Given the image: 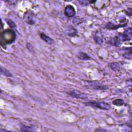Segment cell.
Instances as JSON below:
<instances>
[{
	"label": "cell",
	"mask_w": 132,
	"mask_h": 132,
	"mask_svg": "<svg viewBox=\"0 0 132 132\" xmlns=\"http://www.w3.org/2000/svg\"><path fill=\"white\" fill-rule=\"evenodd\" d=\"M16 39V34L13 29L7 28L1 32L0 35V44L4 48L7 44L13 43Z\"/></svg>",
	"instance_id": "6da1fadb"
},
{
	"label": "cell",
	"mask_w": 132,
	"mask_h": 132,
	"mask_svg": "<svg viewBox=\"0 0 132 132\" xmlns=\"http://www.w3.org/2000/svg\"><path fill=\"white\" fill-rule=\"evenodd\" d=\"M86 106L92 107L93 108H97L103 110H109L110 108V105L105 102L90 101L85 103Z\"/></svg>",
	"instance_id": "7a4b0ae2"
},
{
	"label": "cell",
	"mask_w": 132,
	"mask_h": 132,
	"mask_svg": "<svg viewBox=\"0 0 132 132\" xmlns=\"http://www.w3.org/2000/svg\"><path fill=\"white\" fill-rule=\"evenodd\" d=\"M24 21L30 25H34L36 21V16L34 12L30 10L26 11L23 15Z\"/></svg>",
	"instance_id": "3957f363"
},
{
	"label": "cell",
	"mask_w": 132,
	"mask_h": 132,
	"mask_svg": "<svg viewBox=\"0 0 132 132\" xmlns=\"http://www.w3.org/2000/svg\"><path fill=\"white\" fill-rule=\"evenodd\" d=\"M122 42L129 41L131 39L132 36V28L129 27L125 29L124 32L122 34H119Z\"/></svg>",
	"instance_id": "277c9868"
},
{
	"label": "cell",
	"mask_w": 132,
	"mask_h": 132,
	"mask_svg": "<svg viewBox=\"0 0 132 132\" xmlns=\"http://www.w3.org/2000/svg\"><path fill=\"white\" fill-rule=\"evenodd\" d=\"M68 93L72 97L77 98L85 100L87 98V95L86 94L82 93L80 91L77 90H73L69 91V92H68Z\"/></svg>",
	"instance_id": "5b68a950"
},
{
	"label": "cell",
	"mask_w": 132,
	"mask_h": 132,
	"mask_svg": "<svg viewBox=\"0 0 132 132\" xmlns=\"http://www.w3.org/2000/svg\"><path fill=\"white\" fill-rule=\"evenodd\" d=\"M64 13L66 16L72 18L76 14V11L74 7L71 5H67L64 9Z\"/></svg>",
	"instance_id": "8992f818"
},
{
	"label": "cell",
	"mask_w": 132,
	"mask_h": 132,
	"mask_svg": "<svg viewBox=\"0 0 132 132\" xmlns=\"http://www.w3.org/2000/svg\"><path fill=\"white\" fill-rule=\"evenodd\" d=\"M94 41L98 44H102L104 42V38L102 32L100 30H96L93 36Z\"/></svg>",
	"instance_id": "52a82bcc"
},
{
	"label": "cell",
	"mask_w": 132,
	"mask_h": 132,
	"mask_svg": "<svg viewBox=\"0 0 132 132\" xmlns=\"http://www.w3.org/2000/svg\"><path fill=\"white\" fill-rule=\"evenodd\" d=\"M127 23H124L122 24H114L112 22H108L107 23L106 25V28L108 29H117L119 27H124L127 25Z\"/></svg>",
	"instance_id": "ba28073f"
},
{
	"label": "cell",
	"mask_w": 132,
	"mask_h": 132,
	"mask_svg": "<svg viewBox=\"0 0 132 132\" xmlns=\"http://www.w3.org/2000/svg\"><path fill=\"white\" fill-rule=\"evenodd\" d=\"M40 36L42 40H43L44 42L48 44L51 45L54 42V40L51 37L45 34L44 32H41L40 34Z\"/></svg>",
	"instance_id": "9c48e42d"
},
{
	"label": "cell",
	"mask_w": 132,
	"mask_h": 132,
	"mask_svg": "<svg viewBox=\"0 0 132 132\" xmlns=\"http://www.w3.org/2000/svg\"><path fill=\"white\" fill-rule=\"evenodd\" d=\"M67 34L70 37H75L77 35L76 29L71 26H68L66 31Z\"/></svg>",
	"instance_id": "30bf717a"
},
{
	"label": "cell",
	"mask_w": 132,
	"mask_h": 132,
	"mask_svg": "<svg viewBox=\"0 0 132 132\" xmlns=\"http://www.w3.org/2000/svg\"><path fill=\"white\" fill-rule=\"evenodd\" d=\"M78 57L80 59L84 60H87L91 59V57L88 55L87 53L83 52H79L78 55Z\"/></svg>",
	"instance_id": "8fae6325"
},
{
	"label": "cell",
	"mask_w": 132,
	"mask_h": 132,
	"mask_svg": "<svg viewBox=\"0 0 132 132\" xmlns=\"http://www.w3.org/2000/svg\"><path fill=\"white\" fill-rule=\"evenodd\" d=\"M1 74H2L4 76H6L7 77H12V73L9 71H8L6 68H3L2 67H1Z\"/></svg>",
	"instance_id": "7c38bea8"
},
{
	"label": "cell",
	"mask_w": 132,
	"mask_h": 132,
	"mask_svg": "<svg viewBox=\"0 0 132 132\" xmlns=\"http://www.w3.org/2000/svg\"><path fill=\"white\" fill-rule=\"evenodd\" d=\"M112 104L114 105L118 106H121L124 105V101L121 98H117L112 101Z\"/></svg>",
	"instance_id": "4fadbf2b"
},
{
	"label": "cell",
	"mask_w": 132,
	"mask_h": 132,
	"mask_svg": "<svg viewBox=\"0 0 132 132\" xmlns=\"http://www.w3.org/2000/svg\"><path fill=\"white\" fill-rule=\"evenodd\" d=\"M110 68L113 71H118L120 70V65L118 62H113L111 63Z\"/></svg>",
	"instance_id": "5bb4252c"
},
{
	"label": "cell",
	"mask_w": 132,
	"mask_h": 132,
	"mask_svg": "<svg viewBox=\"0 0 132 132\" xmlns=\"http://www.w3.org/2000/svg\"><path fill=\"white\" fill-rule=\"evenodd\" d=\"M7 24L9 25V26L11 28V29H14L16 27V24H15V23L11 19H8L7 20Z\"/></svg>",
	"instance_id": "9a60e30c"
},
{
	"label": "cell",
	"mask_w": 132,
	"mask_h": 132,
	"mask_svg": "<svg viewBox=\"0 0 132 132\" xmlns=\"http://www.w3.org/2000/svg\"><path fill=\"white\" fill-rule=\"evenodd\" d=\"M20 130L21 131H32V130H34L31 127L26 126V125H22L21 127Z\"/></svg>",
	"instance_id": "2e32d148"
},
{
	"label": "cell",
	"mask_w": 132,
	"mask_h": 132,
	"mask_svg": "<svg viewBox=\"0 0 132 132\" xmlns=\"http://www.w3.org/2000/svg\"><path fill=\"white\" fill-rule=\"evenodd\" d=\"M78 2L79 3L80 5L82 6H87L90 4V1H79Z\"/></svg>",
	"instance_id": "e0dca14e"
},
{
	"label": "cell",
	"mask_w": 132,
	"mask_h": 132,
	"mask_svg": "<svg viewBox=\"0 0 132 132\" xmlns=\"http://www.w3.org/2000/svg\"><path fill=\"white\" fill-rule=\"evenodd\" d=\"M123 56L126 59H131V52H130L128 53H125L123 55Z\"/></svg>",
	"instance_id": "ac0fdd59"
},
{
	"label": "cell",
	"mask_w": 132,
	"mask_h": 132,
	"mask_svg": "<svg viewBox=\"0 0 132 132\" xmlns=\"http://www.w3.org/2000/svg\"><path fill=\"white\" fill-rule=\"evenodd\" d=\"M125 12H126V14L128 15H129L130 16L131 15V12H132V11H131V8H128L127 9V10L125 11Z\"/></svg>",
	"instance_id": "d6986e66"
},
{
	"label": "cell",
	"mask_w": 132,
	"mask_h": 132,
	"mask_svg": "<svg viewBox=\"0 0 132 132\" xmlns=\"http://www.w3.org/2000/svg\"><path fill=\"white\" fill-rule=\"evenodd\" d=\"M96 131H106V129H96Z\"/></svg>",
	"instance_id": "ffe728a7"
}]
</instances>
